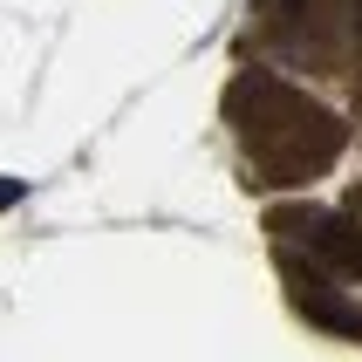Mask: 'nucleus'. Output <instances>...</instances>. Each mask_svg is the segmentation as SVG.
<instances>
[{
  "label": "nucleus",
  "instance_id": "1",
  "mask_svg": "<svg viewBox=\"0 0 362 362\" xmlns=\"http://www.w3.org/2000/svg\"><path fill=\"white\" fill-rule=\"evenodd\" d=\"M226 117L240 123L246 158L260 164V178H281V185L322 178L335 164V151H342V123L322 103H308L301 89H287L281 76H267V69H246L226 89Z\"/></svg>",
  "mask_w": 362,
  "mask_h": 362
},
{
  "label": "nucleus",
  "instance_id": "2",
  "mask_svg": "<svg viewBox=\"0 0 362 362\" xmlns=\"http://www.w3.org/2000/svg\"><path fill=\"white\" fill-rule=\"evenodd\" d=\"M281 233L301 246V267H328L335 281H362V219H342V212H287Z\"/></svg>",
  "mask_w": 362,
  "mask_h": 362
},
{
  "label": "nucleus",
  "instance_id": "3",
  "mask_svg": "<svg viewBox=\"0 0 362 362\" xmlns=\"http://www.w3.org/2000/svg\"><path fill=\"white\" fill-rule=\"evenodd\" d=\"M294 301H301V315L315 328H328V335H356L362 342V315L342 301V294H328L322 281H308V274H294Z\"/></svg>",
  "mask_w": 362,
  "mask_h": 362
},
{
  "label": "nucleus",
  "instance_id": "4",
  "mask_svg": "<svg viewBox=\"0 0 362 362\" xmlns=\"http://www.w3.org/2000/svg\"><path fill=\"white\" fill-rule=\"evenodd\" d=\"M21 199H28V185H21V178H0V205H21Z\"/></svg>",
  "mask_w": 362,
  "mask_h": 362
},
{
  "label": "nucleus",
  "instance_id": "5",
  "mask_svg": "<svg viewBox=\"0 0 362 362\" xmlns=\"http://www.w3.org/2000/svg\"><path fill=\"white\" fill-rule=\"evenodd\" d=\"M356 35H362V0H356Z\"/></svg>",
  "mask_w": 362,
  "mask_h": 362
}]
</instances>
